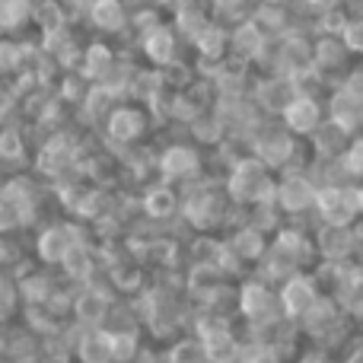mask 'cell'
Returning <instances> with one entry per match:
<instances>
[{
	"label": "cell",
	"mask_w": 363,
	"mask_h": 363,
	"mask_svg": "<svg viewBox=\"0 0 363 363\" xmlns=\"http://www.w3.org/2000/svg\"><path fill=\"white\" fill-rule=\"evenodd\" d=\"M182 207L179 220L194 233V236H226L236 223H242V211L233 207V201L226 198L223 179L207 172L201 179H191L179 188Z\"/></svg>",
	"instance_id": "cell-1"
},
{
	"label": "cell",
	"mask_w": 363,
	"mask_h": 363,
	"mask_svg": "<svg viewBox=\"0 0 363 363\" xmlns=\"http://www.w3.org/2000/svg\"><path fill=\"white\" fill-rule=\"evenodd\" d=\"M86 140H89V134H83L74 121L51 134H45L35 144V150H32V172H35L45 185H55V182H61V179L80 176V157H83V150H86Z\"/></svg>",
	"instance_id": "cell-2"
},
{
	"label": "cell",
	"mask_w": 363,
	"mask_h": 363,
	"mask_svg": "<svg viewBox=\"0 0 363 363\" xmlns=\"http://www.w3.org/2000/svg\"><path fill=\"white\" fill-rule=\"evenodd\" d=\"M249 153L255 160H262L274 176L281 172H294V169H313V153L309 144L287 131L277 118H264V125L258 128V134L252 138Z\"/></svg>",
	"instance_id": "cell-3"
},
{
	"label": "cell",
	"mask_w": 363,
	"mask_h": 363,
	"mask_svg": "<svg viewBox=\"0 0 363 363\" xmlns=\"http://www.w3.org/2000/svg\"><path fill=\"white\" fill-rule=\"evenodd\" d=\"M223 188H226V198L233 201V207L239 211H249V207L262 204V201H274L277 191V176L255 160L249 150L242 157H236V163L223 172Z\"/></svg>",
	"instance_id": "cell-4"
},
{
	"label": "cell",
	"mask_w": 363,
	"mask_h": 363,
	"mask_svg": "<svg viewBox=\"0 0 363 363\" xmlns=\"http://www.w3.org/2000/svg\"><path fill=\"white\" fill-rule=\"evenodd\" d=\"M153 140H157L153 115L150 108L138 106V102H118L99 131V144L108 147L112 153H118V157L125 150H134V147L153 144Z\"/></svg>",
	"instance_id": "cell-5"
},
{
	"label": "cell",
	"mask_w": 363,
	"mask_h": 363,
	"mask_svg": "<svg viewBox=\"0 0 363 363\" xmlns=\"http://www.w3.org/2000/svg\"><path fill=\"white\" fill-rule=\"evenodd\" d=\"M207 153L185 134H169V140L157 147V179L182 188L185 182L207 176Z\"/></svg>",
	"instance_id": "cell-6"
},
{
	"label": "cell",
	"mask_w": 363,
	"mask_h": 363,
	"mask_svg": "<svg viewBox=\"0 0 363 363\" xmlns=\"http://www.w3.org/2000/svg\"><path fill=\"white\" fill-rule=\"evenodd\" d=\"M211 112L220 118V125L226 128V140H233L236 147L249 150L252 138L258 134V128L264 125V115L258 112L255 99L249 93L239 96H217L211 106Z\"/></svg>",
	"instance_id": "cell-7"
},
{
	"label": "cell",
	"mask_w": 363,
	"mask_h": 363,
	"mask_svg": "<svg viewBox=\"0 0 363 363\" xmlns=\"http://www.w3.org/2000/svg\"><path fill=\"white\" fill-rule=\"evenodd\" d=\"M363 217V182H338V185H319L315 194V223L354 226Z\"/></svg>",
	"instance_id": "cell-8"
},
{
	"label": "cell",
	"mask_w": 363,
	"mask_h": 363,
	"mask_svg": "<svg viewBox=\"0 0 363 363\" xmlns=\"http://www.w3.org/2000/svg\"><path fill=\"white\" fill-rule=\"evenodd\" d=\"M0 182H4V201L19 211L23 230L38 226V220L45 217V204H48L51 188L29 169L26 172H10V176L0 179Z\"/></svg>",
	"instance_id": "cell-9"
},
{
	"label": "cell",
	"mask_w": 363,
	"mask_h": 363,
	"mask_svg": "<svg viewBox=\"0 0 363 363\" xmlns=\"http://www.w3.org/2000/svg\"><path fill=\"white\" fill-rule=\"evenodd\" d=\"M77 242H93L89 226L77 223V220H48V223L35 233L32 249H35V258L45 268H57V264L64 262V255H67Z\"/></svg>",
	"instance_id": "cell-10"
},
{
	"label": "cell",
	"mask_w": 363,
	"mask_h": 363,
	"mask_svg": "<svg viewBox=\"0 0 363 363\" xmlns=\"http://www.w3.org/2000/svg\"><path fill=\"white\" fill-rule=\"evenodd\" d=\"M315 194H319V182L309 169H294L277 176L274 201L281 207L284 220H290V223H303L306 217H313Z\"/></svg>",
	"instance_id": "cell-11"
},
{
	"label": "cell",
	"mask_w": 363,
	"mask_h": 363,
	"mask_svg": "<svg viewBox=\"0 0 363 363\" xmlns=\"http://www.w3.org/2000/svg\"><path fill=\"white\" fill-rule=\"evenodd\" d=\"M115 313V300L99 281L83 284L74 290V306H70V322L80 325L83 332H96V328H106L112 322Z\"/></svg>",
	"instance_id": "cell-12"
},
{
	"label": "cell",
	"mask_w": 363,
	"mask_h": 363,
	"mask_svg": "<svg viewBox=\"0 0 363 363\" xmlns=\"http://www.w3.org/2000/svg\"><path fill=\"white\" fill-rule=\"evenodd\" d=\"M354 64H357V57L351 55L341 35H325V32L313 35V70L322 77L328 89L338 86Z\"/></svg>",
	"instance_id": "cell-13"
},
{
	"label": "cell",
	"mask_w": 363,
	"mask_h": 363,
	"mask_svg": "<svg viewBox=\"0 0 363 363\" xmlns=\"http://www.w3.org/2000/svg\"><path fill=\"white\" fill-rule=\"evenodd\" d=\"M296 325H300L303 335H309L313 341H319V347H328V345H338V338H345L347 313L338 300H332V296H319V303H315Z\"/></svg>",
	"instance_id": "cell-14"
},
{
	"label": "cell",
	"mask_w": 363,
	"mask_h": 363,
	"mask_svg": "<svg viewBox=\"0 0 363 363\" xmlns=\"http://www.w3.org/2000/svg\"><path fill=\"white\" fill-rule=\"evenodd\" d=\"M236 313L245 319V325H252V322H264V319H271V315H281L277 287L268 284L264 277H258V274L242 277V284L236 287Z\"/></svg>",
	"instance_id": "cell-15"
},
{
	"label": "cell",
	"mask_w": 363,
	"mask_h": 363,
	"mask_svg": "<svg viewBox=\"0 0 363 363\" xmlns=\"http://www.w3.org/2000/svg\"><path fill=\"white\" fill-rule=\"evenodd\" d=\"M131 48H138V55L134 57H138L140 64L157 67V70H172L176 64L185 61V57H182V42H179L176 32H172L169 19L160 23L157 29H150L147 35H140Z\"/></svg>",
	"instance_id": "cell-16"
},
{
	"label": "cell",
	"mask_w": 363,
	"mask_h": 363,
	"mask_svg": "<svg viewBox=\"0 0 363 363\" xmlns=\"http://www.w3.org/2000/svg\"><path fill=\"white\" fill-rule=\"evenodd\" d=\"M249 96L255 99L258 112H262L264 118H281L284 108L300 96V83L287 74H262V77L255 74Z\"/></svg>",
	"instance_id": "cell-17"
},
{
	"label": "cell",
	"mask_w": 363,
	"mask_h": 363,
	"mask_svg": "<svg viewBox=\"0 0 363 363\" xmlns=\"http://www.w3.org/2000/svg\"><path fill=\"white\" fill-rule=\"evenodd\" d=\"M83 23L99 38L121 42L131 29V4L128 0H89L83 10Z\"/></svg>",
	"instance_id": "cell-18"
},
{
	"label": "cell",
	"mask_w": 363,
	"mask_h": 363,
	"mask_svg": "<svg viewBox=\"0 0 363 363\" xmlns=\"http://www.w3.org/2000/svg\"><path fill=\"white\" fill-rule=\"evenodd\" d=\"M138 204H140V217L150 220L153 226H169L172 220H179L182 194L176 185L157 179L138 191Z\"/></svg>",
	"instance_id": "cell-19"
},
{
	"label": "cell",
	"mask_w": 363,
	"mask_h": 363,
	"mask_svg": "<svg viewBox=\"0 0 363 363\" xmlns=\"http://www.w3.org/2000/svg\"><path fill=\"white\" fill-rule=\"evenodd\" d=\"M313 242L315 252H319V262H354V258H360V242L354 226L315 223Z\"/></svg>",
	"instance_id": "cell-20"
},
{
	"label": "cell",
	"mask_w": 363,
	"mask_h": 363,
	"mask_svg": "<svg viewBox=\"0 0 363 363\" xmlns=\"http://www.w3.org/2000/svg\"><path fill=\"white\" fill-rule=\"evenodd\" d=\"M188 51H191V67L198 77L213 70L217 64L230 61V26L213 19V23L188 45Z\"/></svg>",
	"instance_id": "cell-21"
},
{
	"label": "cell",
	"mask_w": 363,
	"mask_h": 363,
	"mask_svg": "<svg viewBox=\"0 0 363 363\" xmlns=\"http://www.w3.org/2000/svg\"><path fill=\"white\" fill-rule=\"evenodd\" d=\"M277 121H281L294 138L309 140L322 125H325V99H322V96H313V93H300L287 108H284V115Z\"/></svg>",
	"instance_id": "cell-22"
},
{
	"label": "cell",
	"mask_w": 363,
	"mask_h": 363,
	"mask_svg": "<svg viewBox=\"0 0 363 363\" xmlns=\"http://www.w3.org/2000/svg\"><path fill=\"white\" fill-rule=\"evenodd\" d=\"M322 290L319 284H315L313 271H303V274H294L287 277V281L277 287V300H281V313L287 315V319L300 322L303 315L309 313V309L319 303Z\"/></svg>",
	"instance_id": "cell-23"
},
{
	"label": "cell",
	"mask_w": 363,
	"mask_h": 363,
	"mask_svg": "<svg viewBox=\"0 0 363 363\" xmlns=\"http://www.w3.org/2000/svg\"><path fill=\"white\" fill-rule=\"evenodd\" d=\"M125 55H131V51L121 48V42H115V38H99V35L89 38L86 48H83L80 77L86 83H102Z\"/></svg>",
	"instance_id": "cell-24"
},
{
	"label": "cell",
	"mask_w": 363,
	"mask_h": 363,
	"mask_svg": "<svg viewBox=\"0 0 363 363\" xmlns=\"http://www.w3.org/2000/svg\"><path fill=\"white\" fill-rule=\"evenodd\" d=\"M115 106H118V99H115L102 83H93V86L86 89V96H83V102L74 108V125L80 128L83 134H89V138H99L102 125H106V118L112 115Z\"/></svg>",
	"instance_id": "cell-25"
},
{
	"label": "cell",
	"mask_w": 363,
	"mask_h": 363,
	"mask_svg": "<svg viewBox=\"0 0 363 363\" xmlns=\"http://www.w3.org/2000/svg\"><path fill=\"white\" fill-rule=\"evenodd\" d=\"M74 26L77 23L70 16V10L64 6V0H35V6H32V35L42 45H51Z\"/></svg>",
	"instance_id": "cell-26"
},
{
	"label": "cell",
	"mask_w": 363,
	"mask_h": 363,
	"mask_svg": "<svg viewBox=\"0 0 363 363\" xmlns=\"http://www.w3.org/2000/svg\"><path fill=\"white\" fill-rule=\"evenodd\" d=\"M32 138L26 131L23 121L13 125H0V169L10 172H26V166H32Z\"/></svg>",
	"instance_id": "cell-27"
},
{
	"label": "cell",
	"mask_w": 363,
	"mask_h": 363,
	"mask_svg": "<svg viewBox=\"0 0 363 363\" xmlns=\"http://www.w3.org/2000/svg\"><path fill=\"white\" fill-rule=\"evenodd\" d=\"M223 239H226V245L233 249V255H236L249 271L258 268V262L264 258V252H268V245H271V236H268V233H262L258 226L245 223V220L233 226V230L226 233Z\"/></svg>",
	"instance_id": "cell-28"
},
{
	"label": "cell",
	"mask_w": 363,
	"mask_h": 363,
	"mask_svg": "<svg viewBox=\"0 0 363 363\" xmlns=\"http://www.w3.org/2000/svg\"><path fill=\"white\" fill-rule=\"evenodd\" d=\"M211 23H213V16H211V4H207V0H182L176 10L169 13V26H172V32L179 35V42L185 45V48Z\"/></svg>",
	"instance_id": "cell-29"
},
{
	"label": "cell",
	"mask_w": 363,
	"mask_h": 363,
	"mask_svg": "<svg viewBox=\"0 0 363 363\" xmlns=\"http://www.w3.org/2000/svg\"><path fill=\"white\" fill-rule=\"evenodd\" d=\"M325 118L341 125L347 134H363V99L351 96L345 86L325 89Z\"/></svg>",
	"instance_id": "cell-30"
},
{
	"label": "cell",
	"mask_w": 363,
	"mask_h": 363,
	"mask_svg": "<svg viewBox=\"0 0 363 363\" xmlns=\"http://www.w3.org/2000/svg\"><path fill=\"white\" fill-rule=\"evenodd\" d=\"M64 274V281L70 287H83V284H93L96 274L102 271L99 264V252H96V242H77L74 249L64 255V262L57 264Z\"/></svg>",
	"instance_id": "cell-31"
},
{
	"label": "cell",
	"mask_w": 363,
	"mask_h": 363,
	"mask_svg": "<svg viewBox=\"0 0 363 363\" xmlns=\"http://www.w3.org/2000/svg\"><path fill=\"white\" fill-rule=\"evenodd\" d=\"M313 70V32H290L281 38V64L277 74L303 77Z\"/></svg>",
	"instance_id": "cell-32"
},
{
	"label": "cell",
	"mask_w": 363,
	"mask_h": 363,
	"mask_svg": "<svg viewBox=\"0 0 363 363\" xmlns=\"http://www.w3.org/2000/svg\"><path fill=\"white\" fill-rule=\"evenodd\" d=\"M16 287H19V303L29 309V306H45V303H48V296L55 294L57 281L51 277L48 268H32V264L19 262Z\"/></svg>",
	"instance_id": "cell-33"
},
{
	"label": "cell",
	"mask_w": 363,
	"mask_h": 363,
	"mask_svg": "<svg viewBox=\"0 0 363 363\" xmlns=\"http://www.w3.org/2000/svg\"><path fill=\"white\" fill-rule=\"evenodd\" d=\"M207 83L213 86V96H239V93H249L252 89V80H255V74H252L249 64H239V61H223L217 64L213 70H207V74H201Z\"/></svg>",
	"instance_id": "cell-34"
},
{
	"label": "cell",
	"mask_w": 363,
	"mask_h": 363,
	"mask_svg": "<svg viewBox=\"0 0 363 363\" xmlns=\"http://www.w3.org/2000/svg\"><path fill=\"white\" fill-rule=\"evenodd\" d=\"M351 138H354V134H347L341 125H335V121L325 118V125H322L319 131H315L313 138L306 140V144H309V153H313V166H319V163H335V160H341V153L347 150Z\"/></svg>",
	"instance_id": "cell-35"
},
{
	"label": "cell",
	"mask_w": 363,
	"mask_h": 363,
	"mask_svg": "<svg viewBox=\"0 0 363 363\" xmlns=\"http://www.w3.org/2000/svg\"><path fill=\"white\" fill-rule=\"evenodd\" d=\"M169 89H172V83H169V77H166V70L138 64V74H134V83H131V99L128 102H138V106L150 108L153 102L163 93H169Z\"/></svg>",
	"instance_id": "cell-36"
},
{
	"label": "cell",
	"mask_w": 363,
	"mask_h": 363,
	"mask_svg": "<svg viewBox=\"0 0 363 363\" xmlns=\"http://www.w3.org/2000/svg\"><path fill=\"white\" fill-rule=\"evenodd\" d=\"M86 42H89V38H83L80 23H77L74 29H67L61 38H55V42L45 45V48L51 51V57H55L57 70H61V74H70V70H80L83 48H86Z\"/></svg>",
	"instance_id": "cell-37"
},
{
	"label": "cell",
	"mask_w": 363,
	"mask_h": 363,
	"mask_svg": "<svg viewBox=\"0 0 363 363\" xmlns=\"http://www.w3.org/2000/svg\"><path fill=\"white\" fill-rule=\"evenodd\" d=\"M106 277H108V287L118 290V294H128V296L140 294V290L147 287V268L131 255H125V258H118L115 264H108Z\"/></svg>",
	"instance_id": "cell-38"
},
{
	"label": "cell",
	"mask_w": 363,
	"mask_h": 363,
	"mask_svg": "<svg viewBox=\"0 0 363 363\" xmlns=\"http://www.w3.org/2000/svg\"><path fill=\"white\" fill-rule=\"evenodd\" d=\"M264 42H268V38H264L262 32L249 23V19L230 26V57H233V61L249 64V67H252V61L258 57V51H262Z\"/></svg>",
	"instance_id": "cell-39"
},
{
	"label": "cell",
	"mask_w": 363,
	"mask_h": 363,
	"mask_svg": "<svg viewBox=\"0 0 363 363\" xmlns=\"http://www.w3.org/2000/svg\"><path fill=\"white\" fill-rule=\"evenodd\" d=\"M32 6L35 0H0V35H32Z\"/></svg>",
	"instance_id": "cell-40"
},
{
	"label": "cell",
	"mask_w": 363,
	"mask_h": 363,
	"mask_svg": "<svg viewBox=\"0 0 363 363\" xmlns=\"http://www.w3.org/2000/svg\"><path fill=\"white\" fill-rule=\"evenodd\" d=\"M185 138L191 140V144H198L204 153H211V150H217V147L226 144V128L220 125V118L207 108L201 118H194L191 125L185 128Z\"/></svg>",
	"instance_id": "cell-41"
},
{
	"label": "cell",
	"mask_w": 363,
	"mask_h": 363,
	"mask_svg": "<svg viewBox=\"0 0 363 363\" xmlns=\"http://www.w3.org/2000/svg\"><path fill=\"white\" fill-rule=\"evenodd\" d=\"M204 345V357L207 363H239V354H242V338H239L233 328L217 335H207V338H198Z\"/></svg>",
	"instance_id": "cell-42"
},
{
	"label": "cell",
	"mask_w": 363,
	"mask_h": 363,
	"mask_svg": "<svg viewBox=\"0 0 363 363\" xmlns=\"http://www.w3.org/2000/svg\"><path fill=\"white\" fill-rule=\"evenodd\" d=\"M26 45H29V35L23 38L0 35V80L13 83L26 70Z\"/></svg>",
	"instance_id": "cell-43"
},
{
	"label": "cell",
	"mask_w": 363,
	"mask_h": 363,
	"mask_svg": "<svg viewBox=\"0 0 363 363\" xmlns=\"http://www.w3.org/2000/svg\"><path fill=\"white\" fill-rule=\"evenodd\" d=\"M77 363H115L112 351H108V338L106 328H96V332H83L80 341L74 347Z\"/></svg>",
	"instance_id": "cell-44"
},
{
	"label": "cell",
	"mask_w": 363,
	"mask_h": 363,
	"mask_svg": "<svg viewBox=\"0 0 363 363\" xmlns=\"http://www.w3.org/2000/svg\"><path fill=\"white\" fill-rule=\"evenodd\" d=\"M106 338H108V351H112L115 363H128L140 351V335L134 325L131 328H106Z\"/></svg>",
	"instance_id": "cell-45"
},
{
	"label": "cell",
	"mask_w": 363,
	"mask_h": 363,
	"mask_svg": "<svg viewBox=\"0 0 363 363\" xmlns=\"http://www.w3.org/2000/svg\"><path fill=\"white\" fill-rule=\"evenodd\" d=\"M93 86V83H86L80 77V70H70V74H61L55 80V93H57V99L64 102V106L70 108V112H74L77 106H80L83 102V96H86V89Z\"/></svg>",
	"instance_id": "cell-46"
},
{
	"label": "cell",
	"mask_w": 363,
	"mask_h": 363,
	"mask_svg": "<svg viewBox=\"0 0 363 363\" xmlns=\"http://www.w3.org/2000/svg\"><path fill=\"white\" fill-rule=\"evenodd\" d=\"M166 363H207L204 345L194 335H179V338H172L169 351H166Z\"/></svg>",
	"instance_id": "cell-47"
},
{
	"label": "cell",
	"mask_w": 363,
	"mask_h": 363,
	"mask_svg": "<svg viewBox=\"0 0 363 363\" xmlns=\"http://www.w3.org/2000/svg\"><path fill=\"white\" fill-rule=\"evenodd\" d=\"M338 166L345 169V176L351 182H363V134H354L347 150L341 153Z\"/></svg>",
	"instance_id": "cell-48"
},
{
	"label": "cell",
	"mask_w": 363,
	"mask_h": 363,
	"mask_svg": "<svg viewBox=\"0 0 363 363\" xmlns=\"http://www.w3.org/2000/svg\"><path fill=\"white\" fill-rule=\"evenodd\" d=\"M13 121H23V99L13 83L0 80V125H13Z\"/></svg>",
	"instance_id": "cell-49"
},
{
	"label": "cell",
	"mask_w": 363,
	"mask_h": 363,
	"mask_svg": "<svg viewBox=\"0 0 363 363\" xmlns=\"http://www.w3.org/2000/svg\"><path fill=\"white\" fill-rule=\"evenodd\" d=\"M19 306V287L13 271H0V322H6Z\"/></svg>",
	"instance_id": "cell-50"
},
{
	"label": "cell",
	"mask_w": 363,
	"mask_h": 363,
	"mask_svg": "<svg viewBox=\"0 0 363 363\" xmlns=\"http://www.w3.org/2000/svg\"><path fill=\"white\" fill-rule=\"evenodd\" d=\"M341 38L351 48V55L363 61V13H347L345 26H341Z\"/></svg>",
	"instance_id": "cell-51"
},
{
	"label": "cell",
	"mask_w": 363,
	"mask_h": 363,
	"mask_svg": "<svg viewBox=\"0 0 363 363\" xmlns=\"http://www.w3.org/2000/svg\"><path fill=\"white\" fill-rule=\"evenodd\" d=\"M239 363H281V354L271 345H262V341H242V354H239Z\"/></svg>",
	"instance_id": "cell-52"
},
{
	"label": "cell",
	"mask_w": 363,
	"mask_h": 363,
	"mask_svg": "<svg viewBox=\"0 0 363 363\" xmlns=\"http://www.w3.org/2000/svg\"><path fill=\"white\" fill-rule=\"evenodd\" d=\"M23 233V220H19V211L6 201H0V239H10Z\"/></svg>",
	"instance_id": "cell-53"
},
{
	"label": "cell",
	"mask_w": 363,
	"mask_h": 363,
	"mask_svg": "<svg viewBox=\"0 0 363 363\" xmlns=\"http://www.w3.org/2000/svg\"><path fill=\"white\" fill-rule=\"evenodd\" d=\"M303 6H306V13L315 23V19H322V16H332V13L347 10V0H303Z\"/></svg>",
	"instance_id": "cell-54"
},
{
	"label": "cell",
	"mask_w": 363,
	"mask_h": 363,
	"mask_svg": "<svg viewBox=\"0 0 363 363\" xmlns=\"http://www.w3.org/2000/svg\"><path fill=\"white\" fill-rule=\"evenodd\" d=\"M296 363H335V360L325 354V347H313V351L300 354V360H296Z\"/></svg>",
	"instance_id": "cell-55"
},
{
	"label": "cell",
	"mask_w": 363,
	"mask_h": 363,
	"mask_svg": "<svg viewBox=\"0 0 363 363\" xmlns=\"http://www.w3.org/2000/svg\"><path fill=\"white\" fill-rule=\"evenodd\" d=\"M341 363H363V338L354 341V345L347 347V354H345V360Z\"/></svg>",
	"instance_id": "cell-56"
},
{
	"label": "cell",
	"mask_w": 363,
	"mask_h": 363,
	"mask_svg": "<svg viewBox=\"0 0 363 363\" xmlns=\"http://www.w3.org/2000/svg\"><path fill=\"white\" fill-rule=\"evenodd\" d=\"M128 4H131V6H147V4L157 6V0H128Z\"/></svg>",
	"instance_id": "cell-57"
},
{
	"label": "cell",
	"mask_w": 363,
	"mask_h": 363,
	"mask_svg": "<svg viewBox=\"0 0 363 363\" xmlns=\"http://www.w3.org/2000/svg\"><path fill=\"white\" fill-rule=\"evenodd\" d=\"M0 201H4V182H0Z\"/></svg>",
	"instance_id": "cell-58"
},
{
	"label": "cell",
	"mask_w": 363,
	"mask_h": 363,
	"mask_svg": "<svg viewBox=\"0 0 363 363\" xmlns=\"http://www.w3.org/2000/svg\"><path fill=\"white\" fill-rule=\"evenodd\" d=\"M0 363H10V360H0Z\"/></svg>",
	"instance_id": "cell-59"
}]
</instances>
